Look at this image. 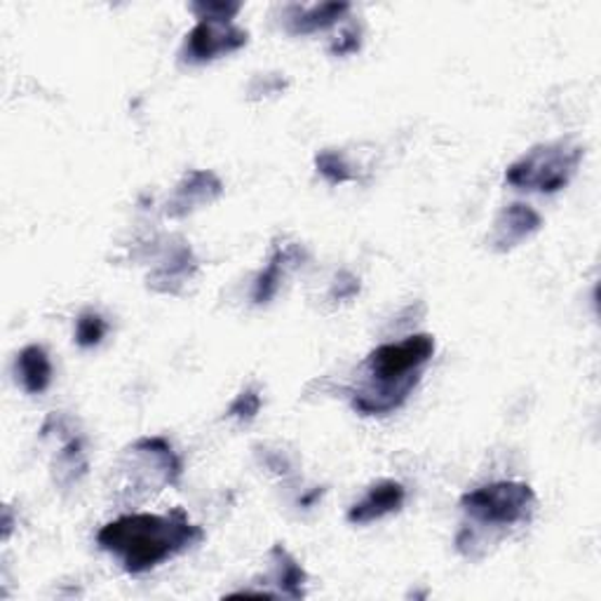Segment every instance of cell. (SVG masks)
I'll use <instances>...</instances> for the list:
<instances>
[{"label":"cell","instance_id":"obj_1","mask_svg":"<svg viewBox=\"0 0 601 601\" xmlns=\"http://www.w3.org/2000/svg\"><path fill=\"white\" fill-rule=\"evenodd\" d=\"M204 538L181 510L170 515H125L97 534L101 550L121 556L127 574H146Z\"/></svg>","mask_w":601,"mask_h":601},{"label":"cell","instance_id":"obj_2","mask_svg":"<svg viewBox=\"0 0 601 601\" xmlns=\"http://www.w3.org/2000/svg\"><path fill=\"white\" fill-rule=\"evenodd\" d=\"M435 355L430 334H416L400 343H386L366 358L370 384L353 398L355 412L362 416H384L400 409L421 378V366Z\"/></svg>","mask_w":601,"mask_h":601},{"label":"cell","instance_id":"obj_3","mask_svg":"<svg viewBox=\"0 0 601 601\" xmlns=\"http://www.w3.org/2000/svg\"><path fill=\"white\" fill-rule=\"evenodd\" d=\"M585 151L571 141H554L536 146L505 172L510 186L538 193H556L568 186L578 172Z\"/></svg>","mask_w":601,"mask_h":601},{"label":"cell","instance_id":"obj_4","mask_svg":"<svg viewBox=\"0 0 601 601\" xmlns=\"http://www.w3.org/2000/svg\"><path fill=\"white\" fill-rule=\"evenodd\" d=\"M461 508L465 510V515H471L481 524L512 526L531 517L536 508V493L529 484L496 481L467 491L461 498Z\"/></svg>","mask_w":601,"mask_h":601},{"label":"cell","instance_id":"obj_5","mask_svg":"<svg viewBox=\"0 0 601 601\" xmlns=\"http://www.w3.org/2000/svg\"><path fill=\"white\" fill-rule=\"evenodd\" d=\"M247 32L238 28L233 22H214V20H200L193 32L186 36L181 62L186 64H208L218 57L238 52L247 46Z\"/></svg>","mask_w":601,"mask_h":601},{"label":"cell","instance_id":"obj_6","mask_svg":"<svg viewBox=\"0 0 601 601\" xmlns=\"http://www.w3.org/2000/svg\"><path fill=\"white\" fill-rule=\"evenodd\" d=\"M540 226L542 218L534 208H529V204H510V208H505L496 218L489 236V247L493 252H510V249L519 247L524 240L534 238Z\"/></svg>","mask_w":601,"mask_h":601},{"label":"cell","instance_id":"obj_7","mask_svg":"<svg viewBox=\"0 0 601 601\" xmlns=\"http://www.w3.org/2000/svg\"><path fill=\"white\" fill-rule=\"evenodd\" d=\"M222 193H224V184L214 172H208V170L190 172L186 174L184 181L177 186L174 196L170 198L167 214L174 218L186 216L202 208V204L214 202Z\"/></svg>","mask_w":601,"mask_h":601},{"label":"cell","instance_id":"obj_8","mask_svg":"<svg viewBox=\"0 0 601 601\" xmlns=\"http://www.w3.org/2000/svg\"><path fill=\"white\" fill-rule=\"evenodd\" d=\"M406 501V489L400 481L386 479L378 481L370 489L360 503L348 510V522L353 524H370L376 519H384L392 512H400Z\"/></svg>","mask_w":601,"mask_h":601},{"label":"cell","instance_id":"obj_9","mask_svg":"<svg viewBox=\"0 0 601 601\" xmlns=\"http://www.w3.org/2000/svg\"><path fill=\"white\" fill-rule=\"evenodd\" d=\"M305 259V249L299 247V245H287V247H277L266 271H263L256 283H254V291H252V299L254 303H268L275 295L277 289H280L283 285V277L289 268L299 266V263Z\"/></svg>","mask_w":601,"mask_h":601},{"label":"cell","instance_id":"obj_10","mask_svg":"<svg viewBox=\"0 0 601 601\" xmlns=\"http://www.w3.org/2000/svg\"><path fill=\"white\" fill-rule=\"evenodd\" d=\"M350 12L348 3H322L313 8H289L287 10V32L295 36H305L315 32H325V28L334 26L343 14Z\"/></svg>","mask_w":601,"mask_h":601},{"label":"cell","instance_id":"obj_11","mask_svg":"<svg viewBox=\"0 0 601 601\" xmlns=\"http://www.w3.org/2000/svg\"><path fill=\"white\" fill-rule=\"evenodd\" d=\"M198 261L190 252V247L181 245L170 254V261H165L153 275H151V287L155 291H163V295H177L179 285H184L190 275L196 273Z\"/></svg>","mask_w":601,"mask_h":601},{"label":"cell","instance_id":"obj_12","mask_svg":"<svg viewBox=\"0 0 601 601\" xmlns=\"http://www.w3.org/2000/svg\"><path fill=\"white\" fill-rule=\"evenodd\" d=\"M17 374L22 386L28 395L46 392L52 384V362L46 353V348L28 346L17 358Z\"/></svg>","mask_w":601,"mask_h":601},{"label":"cell","instance_id":"obj_13","mask_svg":"<svg viewBox=\"0 0 601 601\" xmlns=\"http://www.w3.org/2000/svg\"><path fill=\"white\" fill-rule=\"evenodd\" d=\"M271 562H273V580L280 594L289 599H301L303 585H305V571L297 564L295 556H291L283 546H273L271 550Z\"/></svg>","mask_w":601,"mask_h":601},{"label":"cell","instance_id":"obj_14","mask_svg":"<svg viewBox=\"0 0 601 601\" xmlns=\"http://www.w3.org/2000/svg\"><path fill=\"white\" fill-rule=\"evenodd\" d=\"M315 165H317V172L329 184H346L355 179L353 167H350L346 155L339 151H322L315 160Z\"/></svg>","mask_w":601,"mask_h":601},{"label":"cell","instance_id":"obj_15","mask_svg":"<svg viewBox=\"0 0 601 601\" xmlns=\"http://www.w3.org/2000/svg\"><path fill=\"white\" fill-rule=\"evenodd\" d=\"M107 331H109L107 320L99 313H83L76 322V343L80 348H95L104 341Z\"/></svg>","mask_w":601,"mask_h":601},{"label":"cell","instance_id":"obj_16","mask_svg":"<svg viewBox=\"0 0 601 601\" xmlns=\"http://www.w3.org/2000/svg\"><path fill=\"white\" fill-rule=\"evenodd\" d=\"M198 14V20H214V22H233V17L242 10V3H214V0H200L190 5Z\"/></svg>","mask_w":601,"mask_h":601},{"label":"cell","instance_id":"obj_17","mask_svg":"<svg viewBox=\"0 0 601 601\" xmlns=\"http://www.w3.org/2000/svg\"><path fill=\"white\" fill-rule=\"evenodd\" d=\"M261 409V395L256 388H247L242 390L233 404L228 406V416L238 418V421H254Z\"/></svg>","mask_w":601,"mask_h":601},{"label":"cell","instance_id":"obj_18","mask_svg":"<svg viewBox=\"0 0 601 601\" xmlns=\"http://www.w3.org/2000/svg\"><path fill=\"white\" fill-rule=\"evenodd\" d=\"M360 291V280L355 275L350 273H341L339 277H336V285L331 289V297L339 299V301H346V299H353Z\"/></svg>","mask_w":601,"mask_h":601},{"label":"cell","instance_id":"obj_19","mask_svg":"<svg viewBox=\"0 0 601 601\" xmlns=\"http://www.w3.org/2000/svg\"><path fill=\"white\" fill-rule=\"evenodd\" d=\"M360 50V32H355V28H350V32H346L339 40H336V46L331 48V54H350V52H358Z\"/></svg>","mask_w":601,"mask_h":601}]
</instances>
